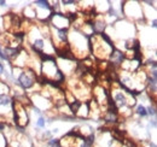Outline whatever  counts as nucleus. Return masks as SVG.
<instances>
[{
    "mask_svg": "<svg viewBox=\"0 0 157 147\" xmlns=\"http://www.w3.org/2000/svg\"><path fill=\"white\" fill-rule=\"evenodd\" d=\"M149 147H157V146L155 142H151V141H150V142H149Z\"/></svg>",
    "mask_w": 157,
    "mask_h": 147,
    "instance_id": "4468645a",
    "label": "nucleus"
},
{
    "mask_svg": "<svg viewBox=\"0 0 157 147\" xmlns=\"http://www.w3.org/2000/svg\"><path fill=\"white\" fill-rule=\"evenodd\" d=\"M151 27H152L154 29H155V28L157 27V19H156V18L152 19V24H151Z\"/></svg>",
    "mask_w": 157,
    "mask_h": 147,
    "instance_id": "ddd939ff",
    "label": "nucleus"
},
{
    "mask_svg": "<svg viewBox=\"0 0 157 147\" xmlns=\"http://www.w3.org/2000/svg\"><path fill=\"white\" fill-rule=\"evenodd\" d=\"M4 73H5V66H4V64L0 60V75H2Z\"/></svg>",
    "mask_w": 157,
    "mask_h": 147,
    "instance_id": "f8f14e48",
    "label": "nucleus"
},
{
    "mask_svg": "<svg viewBox=\"0 0 157 147\" xmlns=\"http://www.w3.org/2000/svg\"><path fill=\"white\" fill-rule=\"evenodd\" d=\"M0 6H6V1H4V0H0Z\"/></svg>",
    "mask_w": 157,
    "mask_h": 147,
    "instance_id": "2eb2a0df",
    "label": "nucleus"
},
{
    "mask_svg": "<svg viewBox=\"0 0 157 147\" xmlns=\"http://www.w3.org/2000/svg\"><path fill=\"white\" fill-rule=\"evenodd\" d=\"M51 2L50 1H46V0H36L34 1V5L35 6H39L41 9H46V10H50L52 11V5H50Z\"/></svg>",
    "mask_w": 157,
    "mask_h": 147,
    "instance_id": "0eeeda50",
    "label": "nucleus"
},
{
    "mask_svg": "<svg viewBox=\"0 0 157 147\" xmlns=\"http://www.w3.org/2000/svg\"><path fill=\"white\" fill-rule=\"evenodd\" d=\"M110 95H111V99H113V101H114V104H115L117 110H122V109H126V107H129V109L132 107L128 96L122 92V89L118 86L117 88L113 89V92L110 93Z\"/></svg>",
    "mask_w": 157,
    "mask_h": 147,
    "instance_id": "f03ea898",
    "label": "nucleus"
},
{
    "mask_svg": "<svg viewBox=\"0 0 157 147\" xmlns=\"http://www.w3.org/2000/svg\"><path fill=\"white\" fill-rule=\"evenodd\" d=\"M46 118L44 117V116H40L39 118H38V121H36V128L38 129H44L45 128V126H46Z\"/></svg>",
    "mask_w": 157,
    "mask_h": 147,
    "instance_id": "1a4fd4ad",
    "label": "nucleus"
},
{
    "mask_svg": "<svg viewBox=\"0 0 157 147\" xmlns=\"http://www.w3.org/2000/svg\"><path fill=\"white\" fill-rule=\"evenodd\" d=\"M12 99L9 94H0V107H7L11 105Z\"/></svg>",
    "mask_w": 157,
    "mask_h": 147,
    "instance_id": "39448f33",
    "label": "nucleus"
},
{
    "mask_svg": "<svg viewBox=\"0 0 157 147\" xmlns=\"http://www.w3.org/2000/svg\"><path fill=\"white\" fill-rule=\"evenodd\" d=\"M124 59H126V53L121 52L117 48H114L111 51V53L109 55V60H110V64L113 65V68L122 66Z\"/></svg>",
    "mask_w": 157,
    "mask_h": 147,
    "instance_id": "7ed1b4c3",
    "label": "nucleus"
},
{
    "mask_svg": "<svg viewBox=\"0 0 157 147\" xmlns=\"http://www.w3.org/2000/svg\"><path fill=\"white\" fill-rule=\"evenodd\" d=\"M146 112H147V116H151V117H156V104L152 103L151 105H149L146 107Z\"/></svg>",
    "mask_w": 157,
    "mask_h": 147,
    "instance_id": "6e6552de",
    "label": "nucleus"
},
{
    "mask_svg": "<svg viewBox=\"0 0 157 147\" xmlns=\"http://www.w3.org/2000/svg\"><path fill=\"white\" fill-rule=\"evenodd\" d=\"M103 119L106 124L109 126H115L120 123V117H118V111L106 109V111L103 112Z\"/></svg>",
    "mask_w": 157,
    "mask_h": 147,
    "instance_id": "20e7f679",
    "label": "nucleus"
},
{
    "mask_svg": "<svg viewBox=\"0 0 157 147\" xmlns=\"http://www.w3.org/2000/svg\"><path fill=\"white\" fill-rule=\"evenodd\" d=\"M15 82L20 86L22 89L28 91V89L33 88L34 85L38 82V76L35 75L33 69H29V70L25 69L22 73H20L17 80H15Z\"/></svg>",
    "mask_w": 157,
    "mask_h": 147,
    "instance_id": "f257e3e1",
    "label": "nucleus"
},
{
    "mask_svg": "<svg viewBox=\"0 0 157 147\" xmlns=\"http://www.w3.org/2000/svg\"><path fill=\"white\" fill-rule=\"evenodd\" d=\"M60 4L63 6H70V5H76L78 2V1H74V0H63V1H60Z\"/></svg>",
    "mask_w": 157,
    "mask_h": 147,
    "instance_id": "9d476101",
    "label": "nucleus"
},
{
    "mask_svg": "<svg viewBox=\"0 0 157 147\" xmlns=\"http://www.w3.org/2000/svg\"><path fill=\"white\" fill-rule=\"evenodd\" d=\"M51 147H63L60 144H57V145H53V146H51Z\"/></svg>",
    "mask_w": 157,
    "mask_h": 147,
    "instance_id": "dca6fc26",
    "label": "nucleus"
},
{
    "mask_svg": "<svg viewBox=\"0 0 157 147\" xmlns=\"http://www.w3.org/2000/svg\"><path fill=\"white\" fill-rule=\"evenodd\" d=\"M136 113H137L138 117H140V118H145V117H147L146 107H145L143 104H139V105H137V107H136Z\"/></svg>",
    "mask_w": 157,
    "mask_h": 147,
    "instance_id": "423d86ee",
    "label": "nucleus"
},
{
    "mask_svg": "<svg viewBox=\"0 0 157 147\" xmlns=\"http://www.w3.org/2000/svg\"><path fill=\"white\" fill-rule=\"evenodd\" d=\"M7 127V122H0V131H4V129Z\"/></svg>",
    "mask_w": 157,
    "mask_h": 147,
    "instance_id": "9b49d317",
    "label": "nucleus"
}]
</instances>
